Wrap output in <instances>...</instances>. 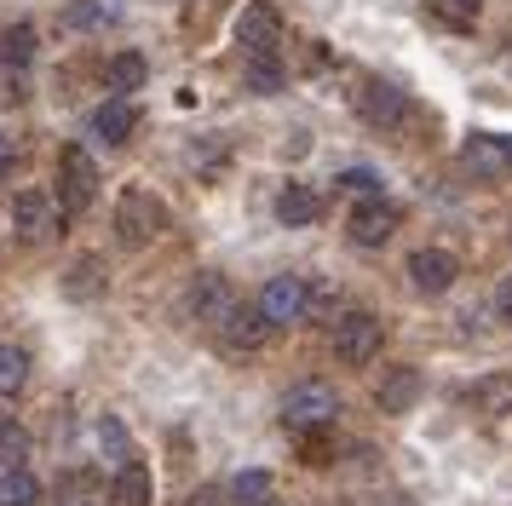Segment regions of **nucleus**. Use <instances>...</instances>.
Wrapping results in <instances>:
<instances>
[{"mask_svg": "<svg viewBox=\"0 0 512 506\" xmlns=\"http://www.w3.org/2000/svg\"><path fill=\"white\" fill-rule=\"evenodd\" d=\"M98 449H104V460H133V437H127V426H121L116 414H98Z\"/></svg>", "mask_w": 512, "mask_h": 506, "instance_id": "nucleus-25", "label": "nucleus"}, {"mask_svg": "<svg viewBox=\"0 0 512 506\" xmlns=\"http://www.w3.org/2000/svg\"><path fill=\"white\" fill-rule=\"evenodd\" d=\"M12 167H18V156H12V144H0V184L12 179Z\"/></svg>", "mask_w": 512, "mask_h": 506, "instance_id": "nucleus-32", "label": "nucleus"}, {"mask_svg": "<svg viewBox=\"0 0 512 506\" xmlns=\"http://www.w3.org/2000/svg\"><path fill=\"white\" fill-rule=\"evenodd\" d=\"M242 81H248V92H259V98H271V92H282V87H288V69H282V58H277V52H254V58H248V75H242Z\"/></svg>", "mask_w": 512, "mask_h": 506, "instance_id": "nucleus-19", "label": "nucleus"}, {"mask_svg": "<svg viewBox=\"0 0 512 506\" xmlns=\"http://www.w3.org/2000/svg\"><path fill=\"white\" fill-rule=\"evenodd\" d=\"M259 506H277V501H259Z\"/></svg>", "mask_w": 512, "mask_h": 506, "instance_id": "nucleus-33", "label": "nucleus"}, {"mask_svg": "<svg viewBox=\"0 0 512 506\" xmlns=\"http://www.w3.org/2000/svg\"><path fill=\"white\" fill-rule=\"evenodd\" d=\"M351 110L363 115L369 127L392 133V127H403V115H409V98H403L392 81H363V87L351 92Z\"/></svg>", "mask_w": 512, "mask_h": 506, "instance_id": "nucleus-6", "label": "nucleus"}, {"mask_svg": "<svg viewBox=\"0 0 512 506\" xmlns=\"http://www.w3.org/2000/svg\"><path fill=\"white\" fill-rule=\"evenodd\" d=\"M231 305H236V288H231V276H219V271H202L185 294L190 322H213V328L231 317Z\"/></svg>", "mask_w": 512, "mask_h": 506, "instance_id": "nucleus-7", "label": "nucleus"}, {"mask_svg": "<svg viewBox=\"0 0 512 506\" xmlns=\"http://www.w3.org/2000/svg\"><path fill=\"white\" fill-rule=\"evenodd\" d=\"M219 340L231 345V351H259V345L271 340V317L254 305H231V317L219 322Z\"/></svg>", "mask_w": 512, "mask_h": 506, "instance_id": "nucleus-11", "label": "nucleus"}, {"mask_svg": "<svg viewBox=\"0 0 512 506\" xmlns=\"http://www.w3.org/2000/svg\"><path fill=\"white\" fill-rule=\"evenodd\" d=\"M0 64L6 69L35 64V23H12V29L0 35Z\"/></svg>", "mask_w": 512, "mask_h": 506, "instance_id": "nucleus-22", "label": "nucleus"}, {"mask_svg": "<svg viewBox=\"0 0 512 506\" xmlns=\"http://www.w3.org/2000/svg\"><path fill=\"white\" fill-rule=\"evenodd\" d=\"M420 397V374L415 368H392L386 380H380V391H374V403H380V414H409Z\"/></svg>", "mask_w": 512, "mask_h": 506, "instance_id": "nucleus-16", "label": "nucleus"}, {"mask_svg": "<svg viewBox=\"0 0 512 506\" xmlns=\"http://www.w3.org/2000/svg\"><path fill=\"white\" fill-rule=\"evenodd\" d=\"M461 167L472 173V179H501L512 167V150H507V138H495V133H472L461 144Z\"/></svg>", "mask_w": 512, "mask_h": 506, "instance_id": "nucleus-12", "label": "nucleus"}, {"mask_svg": "<svg viewBox=\"0 0 512 506\" xmlns=\"http://www.w3.org/2000/svg\"><path fill=\"white\" fill-rule=\"evenodd\" d=\"M455 276H461V259L449 248H415L409 253V282H415V294L438 299L455 288Z\"/></svg>", "mask_w": 512, "mask_h": 506, "instance_id": "nucleus-8", "label": "nucleus"}, {"mask_svg": "<svg viewBox=\"0 0 512 506\" xmlns=\"http://www.w3.org/2000/svg\"><path fill=\"white\" fill-rule=\"evenodd\" d=\"M110 501L116 506H150V472H144V460H121L116 466Z\"/></svg>", "mask_w": 512, "mask_h": 506, "instance_id": "nucleus-18", "label": "nucleus"}, {"mask_svg": "<svg viewBox=\"0 0 512 506\" xmlns=\"http://www.w3.org/2000/svg\"><path fill=\"white\" fill-rule=\"evenodd\" d=\"M340 190H346L351 202H363V196H380V173H374V167H346V173H340Z\"/></svg>", "mask_w": 512, "mask_h": 506, "instance_id": "nucleus-29", "label": "nucleus"}, {"mask_svg": "<svg viewBox=\"0 0 512 506\" xmlns=\"http://www.w3.org/2000/svg\"><path fill=\"white\" fill-rule=\"evenodd\" d=\"M0 460H6V466H24L29 460V432L18 420H0Z\"/></svg>", "mask_w": 512, "mask_h": 506, "instance_id": "nucleus-28", "label": "nucleus"}, {"mask_svg": "<svg viewBox=\"0 0 512 506\" xmlns=\"http://www.w3.org/2000/svg\"><path fill=\"white\" fill-rule=\"evenodd\" d=\"M29 351L24 345H0V397H18L29 386Z\"/></svg>", "mask_w": 512, "mask_h": 506, "instance_id": "nucleus-23", "label": "nucleus"}, {"mask_svg": "<svg viewBox=\"0 0 512 506\" xmlns=\"http://www.w3.org/2000/svg\"><path fill=\"white\" fill-rule=\"evenodd\" d=\"M472 403L484 414H512V374H484L472 386Z\"/></svg>", "mask_w": 512, "mask_h": 506, "instance_id": "nucleus-24", "label": "nucleus"}, {"mask_svg": "<svg viewBox=\"0 0 512 506\" xmlns=\"http://www.w3.org/2000/svg\"><path fill=\"white\" fill-rule=\"evenodd\" d=\"M41 501V478L29 466H0V506H35Z\"/></svg>", "mask_w": 512, "mask_h": 506, "instance_id": "nucleus-21", "label": "nucleus"}, {"mask_svg": "<svg viewBox=\"0 0 512 506\" xmlns=\"http://www.w3.org/2000/svg\"><path fill=\"white\" fill-rule=\"evenodd\" d=\"M70 506H87V501H70Z\"/></svg>", "mask_w": 512, "mask_h": 506, "instance_id": "nucleus-34", "label": "nucleus"}, {"mask_svg": "<svg viewBox=\"0 0 512 506\" xmlns=\"http://www.w3.org/2000/svg\"><path fill=\"white\" fill-rule=\"evenodd\" d=\"M12 230H18V242H47V236H58V213H52L47 190H18L12 196Z\"/></svg>", "mask_w": 512, "mask_h": 506, "instance_id": "nucleus-10", "label": "nucleus"}, {"mask_svg": "<svg viewBox=\"0 0 512 506\" xmlns=\"http://www.w3.org/2000/svg\"><path fill=\"white\" fill-rule=\"evenodd\" d=\"M277 29H282L277 6H271V0H248L242 18H236V46H248V52H271Z\"/></svg>", "mask_w": 512, "mask_h": 506, "instance_id": "nucleus-13", "label": "nucleus"}, {"mask_svg": "<svg viewBox=\"0 0 512 506\" xmlns=\"http://www.w3.org/2000/svg\"><path fill=\"white\" fill-rule=\"evenodd\" d=\"M133 127H139V110H133V98H121V92L104 98V104L93 110V138L98 144H127Z\"/></svg>", "mask_w": 512, "mask_h": 506, "instance_id": "nucleus-15", "label": "nucleus"}, {"mask_svg": "<svg viewBox=\"0 0 512 506\" xmlns=\"http://www.w3.org/2000/svg\"><path fill=\"white\" fill-rule=\"evenodd\" d=\"M104 81H110V92L127 98V92H139L144 81H150V64H144L139 52H116V58L104 64Z\"/></svg>", "mask_w": 512, "mask_h": 506, "instance_id": "nucleus-20", "label": "nucleus"}, {"mask_svg": "<svg viewBox=\"0 0 512 506\" xmlns=\"http://www.w3.org/2000/svg\"><path fill=\"white\" fill-rule=\"evenodd\" d=\"M397 230H403V207H397L392 196H363V202H351L346 236L357 248H386Z\"/></svg>", "mask_w": 512, "mask_h": 506, "instance_id": "nucleus-4", "label": "nucleus"}, {"mask_svg": "<svg viewBox=\"0 0 512 506\" xmlns=\"http://www.w3.org/2000/svg\"><path fill=\"white\" fill-rule=\"evenodd\" d=\"M58 184H64V213H81L98 196V161L81 144H64L58 150Z\"/></svg>", "mask_w": 512, "mask_h": 506, "instance_id": "nucleus-5", "label": "nucleus"}, {"mask_svg": "<svg viewBox=\"0 0 512 506\" xmlns=\"http://www.w3.org/2000/svg\"><path fill=\"white\" fill-rule=\"evenodd\" d=\"M495 317L512 322V276H501V282H495Z\"/></svg>", "mask_w": 512, "mask_h": 506, "instance_id": "nucleus-30", "label": "nucleus"}, {"mask_svg": "<svg viewBox=\"0 0 512 506\" xmlns=\"http://www.w3.org/2000/svg\"><path fill=\"white\" fill-rule=\"evenodd\" d=\"M162 225H167L162 202H156L150 190H139V184H127L121 202H116V242L121 248H150V242L162 236Z\"/></svg>", "mask_w": 512, "mask_h": 506, "instance_id": "nucleus-3", "label": "nucleus"}, {"mask_svg": "<svg viewBox=\"0 0 512 506\" xmlns=\"http://www.w3.org/2000/svg\"><path fill=\"white\" fill-rule=\"evenodd\" d=\"M328 345H334V363L363 368V363H374V357H380V345H386V322L374 317V311H340V322H334Z\"/></svg>", "mask_w": 512, "mask_h": 506, "instance_id": "nucleus-2", "label": "nucleus"}, {"mask_svg": "<svg viewBox=\"0 0 512 506\" xmlns=\"http://www.w3.org/2000/svg\"><path fill=\"white\" fill-rule=\"evenodd\" d=\"M185 506H225V495H219V489H213V483H202V489H196V495H190Z\"/></svg>", "mask_w": 512, "mask_h": 506, "instance_id": "nucleus-31", "label": "nucleus"}, {"mask_svg": "<svg viewBox=\"0 0 512 506\" xmlns=\"http://www.w3.org/2000/svg\"><path fill=\"white\" fill-rule=\"evenodd\" d=\"M507 150H512V138H507Z\"/></svg>", "mask_w": 512, "mask_h": 506, "instance_id": "nucleus-35", "label": "nucleus"}, {"mask_svg": "<svg viewBox=\"0 0 512 506\" xmlns=\"http://www.w3.org/2000/svg\"><path fill=\"white\" fill-rule=\"evenodd\" d=\"M104 288H110V276H104V259L98 253H81L70 271H64V294L70 299H98Z\"/></svg>", "mask_w": 512, "mask_h": 506, "instance_id": "nucleus-17", "label": "nucleus"}, {"mask_svg": "<svg viewBox=\"0 0 512 506\" xmlns=\"http://www.w3.org/2000/svg\"><path fill=\"white\" fill-rule=\"evenodd\" d=\"M305 305H311V282H305V276H271L265 294H259V311L271 317V328L305 322Z\"/></svg>", "mask_w": 512, "mask_h": 506, "instance_id": "nucleus-9", "label": "nucleus"}, {"mask_svg": "<svg viewBox=\"0 0 512 506\" xmlns=\"http://www.w3.org/2000/svg\"><path fill=\"white\" fill-rule=\"evenodd\" d=\"M426 12L449 29H472L478 23V0H426Z\"/></svg>", "mask_w": 512, "mask_h": 506, "instance_id": "nucleus-26", "label": "nucleus"}, {"mask_svg": "<svg viewBox=\"0 0 512 506\" xmlns=\"http://www.w3.org/2000/svg\"><path fill=\"white\" fill-rule=\"evenodd\" d=\"M334 414H340V391L328 380H294L282 391V426H294V432H328Z\"/></svg>", "mask_w": 512, "mask_h": 506, "instance_id": "nucleus-1", "label": "nucleus"}, {"mask_svg": "<svg viewBox=\"0 0 512 506\" xmlns=\"http://www.w3.org/2000/svg\"><path fill=\"white\" fill-rule=\"evenodd\" d=\"M231 501H242V506L271 501V472H236V483H231Z\"/></svg>", "mask_w": 512, "mask_h": 506, "instance_id": "nucleus-27", "label": "nucleus"}, {"mask_svg": "<svg viewBox=\"0 0 512 506\" xmlns=\"http://www.w3.org/2000/svg\"><path fill=\"white\" fill-rule=\"evenodd\" d=\"M277 219L288 230H311L323 219V196L311 190V184H282L277 190Z\"/></svg>", "mask_w": 512, "mask_h": 506, "instance_id": "nucleus-14", "label": "nucleus"}]
</instances>
